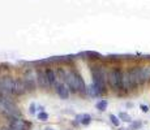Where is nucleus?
Returning a JSON list of instances; mask_svg holds the SVG:
<instances>
[{
	"label": "nucleus",
	"instance_id": "nucleus-22",
	"mask_svg": "<svg viewBox=\"0 0 150 130\" xmlns=\"http://www.w3.org/2000/svg\"><path fill=\"white\" fill-rule=\"evenodd\" d=\"M140 126H141V122H134L133 125H132V128H133V129H137V128H140Z\"/></svg>",
	"mask_w": 150,
	"mask_h": 130
},
{
	"label": "nucleus",
	"instance_id": "nucleus-1",
	"mask_svg": "<svg viewBox=\"0 0 150 130\" xmlns=\"http://www.w3.org/2000/svg\"><path fill=\"white\" fill-rule=\"evenodd\" d=\"M65 85L69 89L71 92H79V94H86V87L85 81H83L82 76L77 73L74 69L67 70V77H65Z\"/></svg>",
	"mask_w": 150,
	"mask_h": 130
},
{
	"label": "nucleus",
	"instance_id": "nucleus-19",
	"mask_svg": "<svg viewBox=\"0 0 150 130\" xmlns=\"http://www.w3.org/2000/svg\"><path fill=\"white\" fill-rule=\"evenodd\" d=\"M7 98H11V96H8V95L4 92V90H3V86H1V81H0V102H1V100H4V99H7Z\"/></svg>",
	"mask_w": 150,
	"mask_h": 130
},
{
	"label": "nucleus",
	"instance_id": "nucleus-17",
	"mask_svg": "<svg viewBox=\"0 0 150 130\" xmlns=\"http://www.w3.org/2000/svg\"><path fill=\"white\" fill-rule=\"evenodd\" d=\"M144 70V77H145V81L148 82L150 81V66H145V68H142Z\"/></svg>",
	"mask_w": 150,
	"mask_h": 130
},
{
	"label": "nucleus",
	"instance_id": "nucleus-10",
	"mask_svg": "<svg viewBox=\"0 0 150 130\" xmlns=\"http://www.w3.org/2000/svg\"><path fill=\"white\" fill-rule=\"evenodd\" d=\"M28 92V89L26 86H25V82L22 78H17L16 82H14V95H18V96H21V95L26 94Z\"/></svg>",
	"mask_w": 150,
	"mask_h": 130
},
{
	"label": "nucleus",
	"instance_id": "nucleus-3",
	"mask_svg": "<svg viewBox=\"0 0 150 130\" xmlns=\"http://www.w3.org/2000/svg\"><path fill=\"white\" fill-rule=\"evenodd\" d=\"M91 78H93V83L99 89V91L106 92V86H107V73L99 66H94L91 69Z\"/></svg>",
	"mask_w": 150,
	"mask_h": 130
},
{
	"label": "nucleus",
	"instance_id": "nucleus-16",
	"mask_svg": "<svg viewBox=\"0 0 150 130\" xmlns=\"http://www.w3.org/2000/svg\"><path fill=\"white\" fill-rule=\"evenodd\" d=\"M119 118H122V120L125 121V122H131V121H132L131 116H129L128 113H125V112H122V113L119 115Z\"/></svg>",
	"mask_w": 150,
	"mask_h": 130
},
{
	"label": "nucleus",
	"instance_id": "nucleus-5",
	"mask_svg": "<svg viewBox=\"0 0 150 130\" xmlns=\"http://www.w3.org/2000/svg\"><path fill=\"white\" fill-rule=\"evenodd\" d=\"M0 81H1L3 90H4L5 94H7L8 96L14 95V82H16V79H13L11 76H4L0 78Z\"/></svg>",
	"mask_w": 150,
	"mask_h": 130
},
{
	"label": "nucleus",
	"instance_id": "nucleus-20",
	"mask_svg": "<svg viewBox=\"0 0 150 130\" xmlns=\"http://www.w3.org/2000/svg\"><path fill=\"white\" fill-rule=\"evenodd\" d=\"M47 118H48V115L46 113L45 111H43V112H39V113H38V120H41V121H47Z\"/></svg>",
	"mask_w": 150,
	"mask_h": 130
},
{
	"label": "nucleus",
	"instance_id": "nucleus-4",
	"mask_svg": "<svg viewBox=\"0 0 150 130\" xmlns=\"http://www.w3.org/2000/svg\"><path fill=\"white\" fill-rule=\"evenodd\" d=\"M22 79H24L28 91L33 92V91L37 90V87H38V82H37V72H34L33 69H29V70H26L24 73Z\"/></svg>",
	"mask_w": 150,
	"mask_h": 130
},
{
	"label": "nucleus",
	"instance_id": "nucleus-14",
	"mask_svg": "<svg viewBox=\"0 0 150 130\" xmlns=\"http://www.w3.org/2000/svg\"><path fill=\"white\" fill-rule=\"evenodd\" d=\"M56 77H57V81H60L62 83L65 82V77H67V70L63 68H59L56 70Z\"/></svg>",
	"mask_w": 150,
	"mask_h": 130
},
{
	"label": "nucleus",
	"instance_id": "nucleus-24",
	"mask_svg": "<svg viewBox=\"0 0 150 130\" xmlns=\"http://www.w3.org/2000/svg\"><path fill=\"white\" fill-rule=\"evenodd\" d=\"M1 130H11V129H9V128H3Z\"/></svg>",
	"mask_w": 150,
	"mask_h": 130
},
{
	"label": "nucleus",
	"instance_id": "nucleus-18",
	"mask_svg": "<svg viewBox=\"0 0 150 130\" xmlns=\"http://www.w3.org/2000/svg\"><path fill=\"white\" fill-rule=\"evenodd\" d=\"M110 120H111V122H112V125H114V126H119L120 125L119 117H116L115 115H111V116H110Z\"/></svg>",
	"mask_w": 150,
	"mask_h": 130
},
{
	"label": "nucleus",
	"instance_id": "nucleus-23",
	"mask_svg": "<svg viewBox=\"0 0 150 130\" xmlns=\"http://www.w3.org/2000/svg\"><path fill=\"white\" fill-rule=\"evenodd\" d=\"M141 111H142V112H148L149 109H148V107L144 105V104H142V105H141Z\"/></svg>",
	"mask_w": 150,
	"mask_h": 130
},
{
	"label": "nucleus",
	"instance_id": "nucleus-12",
	"mask_svg": "<svg viewBox=\"0 0 150 130\" xmlns=\"http://www.w3.org/2000/svg\"><path fill=\"white\" fill-rule=\"evenodd\" d=\"M86 94L90 98H97V96H100L102 92L99 91V89H98L94 83H91V85H89L88 87H86Z\"/></svg>",
	"mask_w": 150,
	"mask_h": 130
},
{
	"label": "nucleus",
	"instance_id": "nucleus-9",
	"mask_svg": "<svg viewBox=\"0 0 150 130\" xmlns=\"http://www.w3.org/2000/svg\"><path fill=\"white\" fill-rule=\"evenodd\" d=\"M133 89H136V85H134L131 74H129L128 70L124 72L123 73V90L129 91V90H133Z\"/></svg>",
	"mask_w": 150,
	"mask_h": 130
},
{
	"label": "nucleus",
	"instance_id": "nucleus-25",
	"mask_svg": "<svg viewBox=\"0 0 150 130\" xmlns=\"http://www.w3.org/2000/svg\"><path fill=\"white\" fill-rule=\"evenodd\" d=\"M46 130H52V129H50V128H47V129H46Z\"/></svg>",
	"mask_w": 150,
	"mask_h": 130
},
{
	"label": "nucleus",
	"instance_id": "nucleus-15",
	"mask_svg": "<svg viewBox=\"0 0 150 130\" xmlns=\"http://www.w3.org/2000/svg\"><path fill=\"white\" fill-rule=\"evenodd\" d=\"M107 105H108V103H107V100H105V99H103V100H99V102H98L97 103V109H98V111H106V109H107Z\"/></svg>",
	"mask_w": 150,
	"mask_h": 130
},
{
	"label": "nucleus",
	"instance_id": "nucleus-13",
	"mask_svg": "<svg viewBox=\"0 0 150 130\" xmlns=\"http://www.w3.org/2000/svg\"><path fill=\"white\" fill-rule=\"evenodd\" d=\"M77 120H79L82 125H89V124H90V121H91V116H90V115H88V113H83V115L77 116Z\"/></svg>",
	"mask_w": 150,
	"mask_h": 130
},
{
	"label": "nucleus",
	"instance_id": "nucleus-11",
	"mask_svg": "<svg viewBox=\"0 0 150 130\" xmlns=\"http://www.w3.org/2000/svg\"><path fill=\"white\" fill-rule=\"evenodd\" d=\"M46 77H47V82L50 87H54L55 83L57 82V77H56V70H54L52 68H46Z\"/></svg>",
	"mask_w": 150,
	"mask_h": 130
},
{
	"label": "nucleus",
	"instance_id": "nucleus-6",
	"mask_svg": "<svg viewBox=\"0 0 150 130\" xmlns=\"http://www.w3.org/2000/svg\"><path fill=\"white\" fill-rule=\"evenodd\" d=\"M54 89H55V91H56V94L59 95V98L63 100H67L69 98V95H71V91H69V89L67 87V85L62 83L60 81H57V82L55 83Z\"/></svg>",
	"mask_w": 150,
	"mask_h": 130
},
{
	"label": "nucleus",
	"instance_id": "nucleus-21",
	"mask_svg": "<svg viewBox=\"0 0 150 130\" xmlns=\"http://www.w3.org/2000/svg\"><path fill=\"white\" fill-rule=\"evenodd\" d=\"M29 112H30V115H34V113H35V104H30V111H29Z\"/></svg>",
	"mask_w": 150,
	"mask_h": 130
},
{
	"label": "nucleus",
	"instance_id": "nucleus-7",
	"mask_svg": "<svg viewBox=\"0 0 150 130\" xmlns=\"http://www.w3.org/2000/svg\"><path fill=\"white\" fill-rule=\"evenodd\" d=\"M30 124H28L24 118L17 117V118H12L9 122V129L11 130H28Z\"/></svg>",
	"mask_w": 150,
	"mask_h": 130
},
{
	"label": "nucleus",
	"instance_id": "nucleus-8",
	"mask_svg": "<svg viewBox=\"0 0 150 130\" xmlns=\"http://www.w3.org/2000/svg\"><path fill=\"white\" fill-rule=\"evenodd\" d=\"M37 82H38V87L43 89V90L50 89L47 82V77H46V70H43V69H38L37 70Z\"/></svg>",
	"mask_w": 150,
	"mask_h": 130
},
{
	"label": "nucleus",
	"instance_id": "nucleus-2",
	"mask_svg": "<svg viewBox=\"0 0 150 130\" xmlns=\"http://www.w3.org/2000/svg\"><path fill=\"white\" fill-rule=\"evenodd\" d=\"M107 85L114 91L123 90V72L120 68H114L107 72Z\"/></svg>",
	"mask_w": 150,
	"mask_h": 130
}]
</instances>
